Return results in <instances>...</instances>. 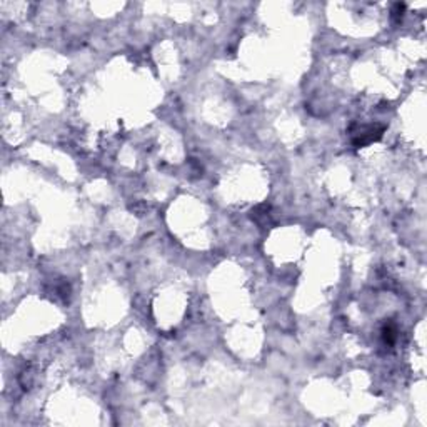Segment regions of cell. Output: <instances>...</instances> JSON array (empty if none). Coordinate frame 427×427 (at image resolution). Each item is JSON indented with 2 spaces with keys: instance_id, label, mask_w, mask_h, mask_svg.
Instances as JSON below:
<instances>
[{
  "instance_id": "obj_3",
  "label": "cell",
  "mask_w": 427,
  "mask_h": 427,
  "mask_svg": "<svg viewBox=\"0 0 427 427\" xmlns=\"http://www.w3.org/2000/svg\"><path fill=\"white\" fill-rule=\"evenodd\" d=\"M396 325L394 324H387L384 327V330H382V334H384V341L385 342H389V344H392L394 341H396Z\"/></svg>"
},
{
  "instance_id": "obj_2",
  "label": "cell",
  "mask_w": 427,
  "mask_h": 427,
  "mask_svg": "<svg viewBox=\"0 0 427 427\" xmlns=\"http://www.w3.org/2000/svg\"><path fill=\"white\" fill-rule=\"evenodd\" d=\"M269 210H270V207H269V205H265V204L264 205H257V207L252 210L250 217H252V220H255L259 226H267L269 217H270Z\"/></svg>"
},
{
  "instance_id": "obj_1",
  "label": "cell",
  "mask_w": 427,
  "mask_h": 427,
  "mask_svg": "<svg viewBox=\"0 0 427 427\" xmlns=\"http://www.w3.org/2000/svg\"><path fill=\"white\" fill-rule=\"evenodd\" d=\"M352 130V144L354 147H364L369 145L372 142L379 140L382 137L385 127L384 125H359L354 123L351 127Z\"/></svg>"
}]
</instances>
